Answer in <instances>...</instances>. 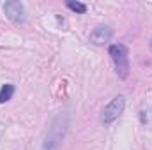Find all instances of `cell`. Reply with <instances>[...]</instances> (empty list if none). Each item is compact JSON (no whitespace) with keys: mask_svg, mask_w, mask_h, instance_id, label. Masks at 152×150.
Masks as SVG:
<instances>
[{"mask_svg":"<svg viewBox=\"0 0 152 150\" xmlns=\"http://www.w3.org/2000/svg\"><path fill=\"white\" fill-rule=\"evenodd\" d=\"M110 57L115 64L117 74L120 76L122 79H126L129 74V57H127V48L124 44H113L110 46Z\"/></svg>","mask_w":152,"mask_h":150,"instance_id":"obj_1","label":"cell"},{"mask_svg":"<svg viewBox=\"0 0 152 150\" xmlns=\"http://www.w3.org/2000/svg\"><path fill=\"white\" fill-rule=\"evenodd\" d=\"M124 97L122 95H117L113 97L106 106H104V110H103V115H101V120L104 122V124H112L113 120L118 118V115L124 111Z\"/></svg>","mask_w":152,"mask_h":150,"instance_id":"obj_2","label":"cell"},{"mask_svg":"<svg viewBox=\"0 0 152 150\" xmlns=\"http://www.w3.org/2000/svg\"><path fill=\"white\" fill-rule=\"evenodd\" d=\"M4 12L5 16L14 21V23H21L25 20V11H23V4L21 2H16V0H11V2H5L4 4Z\"/></svg>","mask_w":152,"mask_h":150,"instance_id":"obj_3","label":"cell"},{"mask_svg":"<svg viewBox=\"0 0 152 150\" xmlns=\"http://www.w3.org/2000/svg\"><path fill=\"white\" fill-rule=\"evenodd\" d=\"M110 39H112V28H110V27H104V25L96 27V28L92 30V34H90V42L96 44V46H103V44H106Z\"/></svg>","mask_w":152,"mask_h":150,"instance_id":"obj_4","label":"cell"},{"mask_svg":"<svg viewBox=\"0 0 152 150\" xmlns=\"http://www.w3.org/2000/svg\"><path fill=\"white\" fill-rule=\"evenodd\" d=\"M12 94H14V85H11V83H5V85L0 88V103H5V101H9V99L12 97Z\"/></svg>","mask_w":152,"mask_h":150,"instance_id":"obj_5","label":"cell"},{"mask_svg":"<svg viewBox=\"0 0 152 150\" xmlns=\"http://www.w3.org/2000/svg\"><path fill=\"white\" fill-rule=\"evenodd\" d=\"M67 7H69L71 11H75V12H80V14H83V12L87 11V5H85V4L75 2V0H67Z\"/></svg>","mask_w":152,"mask_h":150,"instance_id":"obj_6","label":"cell"}]
</instances>
